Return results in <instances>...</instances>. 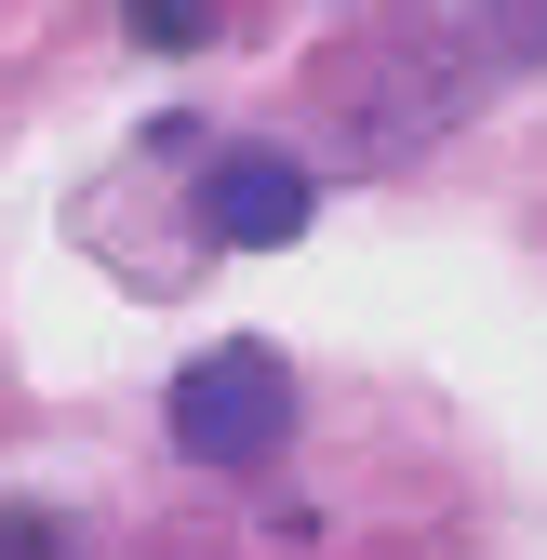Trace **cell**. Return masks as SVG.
<instances>
[{
  "label": "cell",
  "mask_w": 547,
  "mask_h": 560,
  "mask_svg": "<svg viewBox=\"0 0 547 560\" xmlns=\"http://www.w3.org/2000/svg\"><path fill=\"white\" fill-rule=\"evenodd\" d=\"M294 441V374H281V347H200V361L174 374V454L187 467H267Z\"/></svg>",
  "instance_id": "obj_1"
},
{
  "label": "cell",
  "mask_w": 547,
  "mask_h": 560,
  "mask_svg": "<svg viewBox=\"0 0 547 560\" xmlns=\"http://www.w3.org/2000/svg\"><path fill=\"white\" fill-rule=\"evenodd\" d=\"M307 214H321V174L294 148H214V174H200V228L228 254H281L307 241Z\"/></svg>",
  "instance_id": "obj_2"
},
{
  "label": "cell",
  "mask_w": 547,
  "mask_h": 560,
  "mask_svg": "<svg viewBox=\"0 0 547 560\" xmlns=\"http://www.w3.org/2000/svg\"><path fill=\"white\" fill-rule=\"evenodd\" d=\"M133 40H161V54H200V40H214V0H133Z\"/></svg>",
  "instance_id": "obj_3"
},
{
  "label": "cell",
  "mask_w": 547,
  "mask_h": 560,
  "mask_svg": "<svg viewBox=\"0 0 547 560\" xmlns=\"http://www.w3.org/2000/svg\"><path fill=\"white\" fill-rule=\"evenodd\" d=\"M0 560H67V521H40V508H0Z\"/></svg>",
  "instance_id": "obj_4"
}]
</instances>
